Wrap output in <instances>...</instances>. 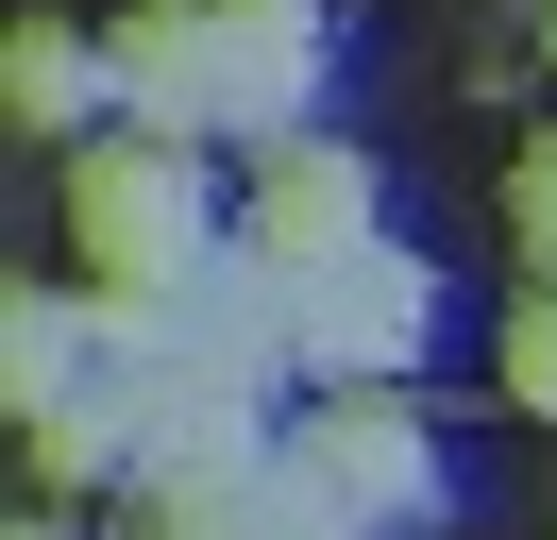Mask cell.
<instances>
[{
	"label": "cell",
	"instance_id": "cell-1",
	"mask_svg": "<svg viewBox=\"0 0 557 540\" xmlns=\"http://www.w3.org/2000/svg\"><path fill=\"white\" fill-rule=\"evenodd\" d=\"M69 254H85V304H186L203 287V186H186L170 135H102L69 152Z\"/></svg>",
	"mask_w": 557,
	"mask_h": 540
},
{
	"label": "cell",
	"instance_id": "cell-2",
	"mask_svg": "<svg viewBox=\"0 0 557 540\" xmlns=\"http://www.w3.org/2000/svg\"><path fill=\"white\" fill-rule=\"evenodd\" d=\"M253 254L287 270V287H321V270H355V254H388V220H372V169L338 152V135H287L271 169H253Z\"/></svg>",
	"mask_w": 557,
	"mask_h": 540
},
{
	"label": "cell",
	"instance_id": "cell-3",
	"mask_svg": "<svg viewBox=\"0 0 557 540\" xmlns=\"http://www.w3.org/2000/svg\"><path fill=\"white\" fill-rule=\"evenodd\" d=\"M422 321H440V270L422 254H355L305 287V389H388V371L422 355Z\"/></svg>",
	"mask_w": 557,
	"mask_h": 540
},
{
	"label": "cell",
	"instance_id": "cell-4",
	"mask_svg": "<svg viewBox=\"0 0 557 540\" xmlns=\"http://www.w3.org/2000/svg\"><path fill=\"white\" fill-rule=\"evenodd\" d=\"M287 456H305L321 490L355 506V524H406V506L440 490V456H422L406 389H305V422H287Z\"/></svg>",
	"mask_w": 557,
	"mask_h": 540
},
{
	"label": "cell",
	"instance_id": "cell-5",
	"mask_svg": "<svg viewBox=\"0 0 557 540\" xmlns=\"http://www.w3.org/2000/svg\"><path fill=\"white\" fill-rule=\"evenodd\" d=\"M102 68H119V119L136 135H220V0H119L102 17Z\"/></svg>",
	"mask_w": 557,
	"mask_h": 540
},
{
	"label": "cell",
	"instance_id": "cell-6",
	"mask_svg": "<svg viewBox=\"0 0 557 540\" xmlns=\"http://www.w3.org/2000/svg\"><path fill=\"white\" fill-rule=\"evenodd\" d=\"M305 85H321V17L305 0H220V135H271L287 152Z\"/></svg>",
	"mask_w": 557,
	"mask_h": 540
},
{
	"label": "cell",
	"instance_id": "cell-7",
	"mask_svg": "<svg viewBox=\"0 0 557 540\" xmlns=\"http://www.w3.org/2000/svg\"><path fill=\"white\" fill-rule=\"evenodd\" d=\"M0 101H17V135H85V119H119V68H102V34L17 17V51H0Z\"/></svg>",
	"mask_w": 557,
	"mask_h": 540
},
{
	"label": "cell",
	"instance_id": "cell-8",
	"mask_svg": "<svg viewBox=\"0 0 557 540\" xmlns=\"http://www.w3.org/2000/svg\"><path fill=\"white\" fill-rule=\"evenodd\" d=\"M507 405H523V422H557V287L507 321Z\"/></svg>",
	"mask_w": 557,
	"mask_h": 540
},
{
	"label": "cell",
	"instance_id": "cell-9",
	"mask_svg": "<svg viewBox=\"0 0 557 540\" xmlns=\"http://www.w3.org/2000/svg\"><path fill=\"white\" fill-rule=\"evenodd\" d=\"M507 220H523V254H541V287H557V135L507 169Z\"/></svg>",
	"mask_w": 557,
	"mask_h": 540
},
{
	"label": "cell",
	"instance_id": "cell-10",
	"mask_svg": "<svg viewBox=\"0 0 557 540\" xmlns=\"http://www.w3.org/2000/svg\"><path fill=\"white\" fill-rule=\"evenodd\" d=\"M541 68H557V0H541Z\"/></svg>",
	"mask_w": 557,
	"mask_h": 540
},
{
	"label": "cell",
	"instance_id": "cell-11",
	"mask_svg": "<svg viewBox=\"0 0 557 540\" xmlns=\"http://www.w3.org/2000/svg\"><path fill=\"white\" fill-rule=\"evenodd\" d=\"M17 540H69V524H17Z\"/></svg>",
	"mask_w": 557,
	"mask_h": 540
}]
</instances>
